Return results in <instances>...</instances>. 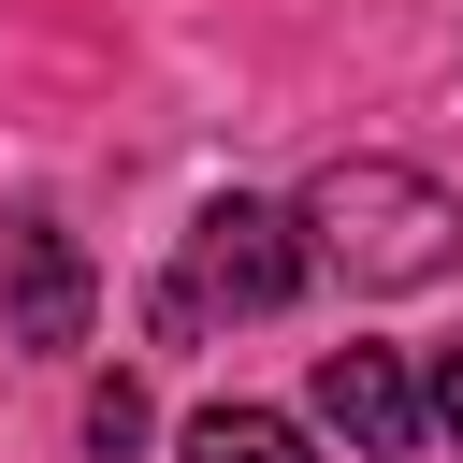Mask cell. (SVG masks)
<instances>
[{
	"label": "cell",
	"mask_w": 463,
	"mask_h": 463,
	"mask_svg": "<svg viewBox=\"0 0 463 463\" xmlns=\"http://www.w3.org/2000/svg\"><path fill=\"white\" fill-rule=\"evenodd\" d=\"M289 232H304V260H333L347 289H434V275L463 260V203H449L434 174H405V159H333Z\"/></svg>",
	"instance_id": "obj_1"
},
{
	"label": "cell",
	"mask_w": 463,
	"mask_h": 463,
	"mask_svg": "<svg viewBox=\"0 0 463 463\" xmlns=\"http://www.w3.org/2000/svg\"><path fill=\"white\" fill-rule=\"evenodd\" d=\"M289 289H304V232H289L275 203H246V188H232V203H203V232H188V289H174V304H188V318H203V304L275 318Z\"/></svg>",
	"instance_id": "obj_2"
},
{
	"label": "cell",
	"mask_w": 463,
	"mask_h": 463,
	"mask_svg": "<svg viewBox=\"0 0 463 463\" xmlns=\"http://www.w3.org/2000/svg\"><path fill=\"white\" fill-rule=\"evenodd\" d=\"M304 405H318V420H333L362 463H405V449H420V376H405L391 347H318Z\"/></svg>",
	"instance_id": "obj_3"
},
{
	"label": "cell",
	"mask_w": 463,
	"mask_h": 463,
	"mask_svg": "<svg viewBox=\"0 0 463 463\" xmlns=\"http://www.w3.org/2000/svg\"><path fill=\"white\" fill-rule=\"evenodd\" d=\"M0 275H14V347H87V246L58 232V217H14V246H0Z\"/></svg>",
	"instance_id": "obj_4"
},
{
	"label": "cell",
	"mask_w": 463,
	"mask_h": 463,
	"mask_svg": "<svg viewBox=\"0 0 463 463\" xmlns=\"http://www.w3.org/2000/svg\"><path fill=\"white\" fill-rule=\"evenodd\" d=\"M188 463H304V434L275 405H203L188 420Z\"/></svg>",
	"instance_id": "obj_5"
},
{
	"label": "cell",
	"mask_w": 463,
	"mask_h": 463,
	"mask_svg": "<svg viewBox=\"0 0 463 463\" xmlns=\"http://www.w3.org/2000/svg\"><path fill=\"white\" fill-rule=\"evenodd\" d=\"M145 434H159V420H145V391H130V376H101V391H87V449H101V463H130Z\"/></svg>",
	"instance_id": "obj_6"
},
{
	"label": "cell",
	"mask_w": 463,
	"mask_h": 463,
	"mask_svg": "<svg viewBox=\"0 0 463 463\" xmlns=\"http://www.w3.org/2000/svg\"><path fill=\"white\" fill-rule=\"evenodd\" d=\"M420 420H434V434H449V449H463V347H449V362H434V391H420Z\"/></svg>",
	"instance_id": "obj_7"
}]
</instances>
